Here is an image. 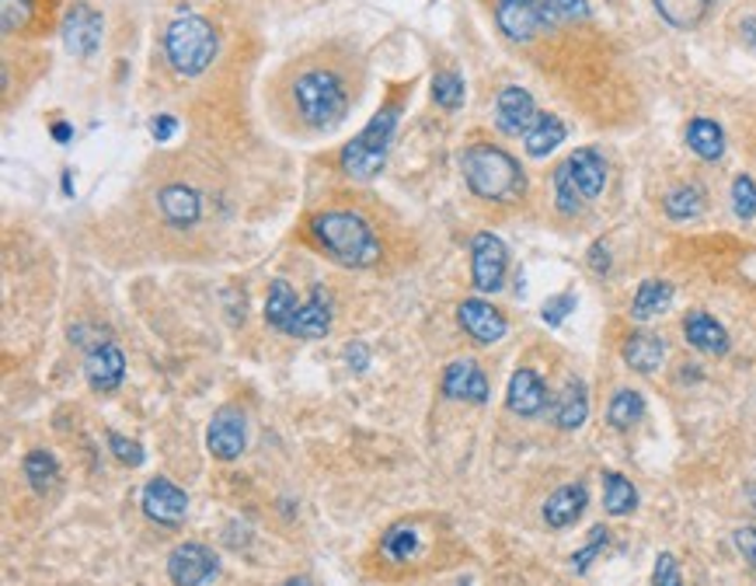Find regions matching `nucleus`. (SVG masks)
Wrapping results in <instances>:
<instances>
[{"label": "nucleus", "instance_id": "obj_1", "mask_svg": "<svg viewBox=\"0 0 756 586\" xmlns=\"http://www.w3.org/2000/svg\"><path fill=\"white\" fill-rule=\"evenodd\" d=\"M352 74L342 60L335 57H307L290 66L287 84H282V102L290 109V123L304 133H328L339 129L352 102H356Z\"/></svg>", "mask_w": 756, "mask_h": 586}, {"label": "nucleus", "instance_id": "obj_2", "mask_svg": "<svg viewBox=\"0 0 756 586\" xmlns=\"http://www.w3.org/2000/svg\"><path fill=\"white\" fill-rule=\"evenodd\" d=\"M311 241L345 270H369L380 262V238L360 210H322L311 216Z\"/></svg>", "mask_w": 756, "mask_h": 586}, {"label": "nucleus", "instance_id": "obj_3", "mask_svg": "<svg viewBox=\"0 0 756 586\" xmlns=\"http://www.w3.org/2000/svg\"><path fill=\"white\" fill-rule=\"evenodd\" d=\"M461 172L467 189L489 203H516L527 192V175L509 150L495 144H475L461 154Z\"/></svg>", "mask_w": 756, "mask_h": 586}, {"label": "nucleus", "instance_id": "obj_4", "mask_svg": "<svg viewBox=\"0 0 756 586\" xmlns=\"http://www.w3.org/2000/svg\"><path fill=\"white\" fill-rule=\"evenodd\" d=\"M265 322L282 335H293V339H325L331 332L328 290L314 287L307 304H297V290L290 283L273 279L268 283V297H265Z\"/></svg>", "mask_w": 756, "mask_h": 586}, {"label": "nucleus", "instance_id": "obj_5", "mask_svg": "<svg viewBox=\"0 0 756 586\" xmlns=\"http://www.w3.org/2000/svg\"><path fill=\"white\" fill-rule=\"evenodd\" d=\"M216 28L203 18V14L192 11H178L164 28V57L172 63V71L181 77H199L210 71V63L216 60Z\"/></svg>", "mask_w": 756, "mask_h": 586}, {"label": "nucleus", "instance_id": "obj_6", "mask_svg": "<svg viewBox=\"0 0 756 586\" xmlns=\"http://www.w3.org/2000/svg\"><path fill=\"white\" fill-rule=\"evenodd\" d=\"M398 120H401V109L398 105H388L380 109L374 120H369V126L360 133V137H352L342 150V172L349 178L356 182H374L383 164H388V154H391V144H394V133H398Z\"/></svg>", "mask_w": 756, "mask_h": 586}, {"label": "nucleus", "instance_id": "obj_7", "mask_svg": "<svg viewBox=\"0 0 756 586\" xmlns=\"http://www.w3.org/2000/svg\"><path fill=\"white\" fill-rule=\"evenodd\" d=\"M509 270V248L492 230H481L470 238V279L481 294H499Z\"/></svg>", "mask_w": 756, "mask_h": 586}, {"label": "nucleus", "instance_id": "obj_8", "mask_svg": "<svg viewBox=\"0 0 756 586\" xmlns=\"http://www.w3.org/2000/svg\"><path fill=\"white\" fill-rule=\"evenodd\" d=\"M216 573H220V559L199 541H185L167 556V576L175 586H206L216 579Z\"/></svg>", "mask_w": 756, "mask_h": 586}, {"label": "nucleus", "instance_id": "obj_9", "mask_svg": "<svg viewBox=\"0 0 756 586\" xmlns=\"http://www.w3.org/2000/svg\"><path fill=\"white\" fill-rule=\"evenodd\" d=\"M63 46L71 49L74 57H91L105 36V18L102 11L91 8L88 0H77V4L63 14Z\"/></svg>", "mask_w": 756, "mask_h": 586}, {"label": "nucleus", "instance_id": "obj_10", "mask_svg": "<svg viewBox=\"0 0 756 586\" xmlns=\"http://www.w3.org/2000/svg\"><path fill=\"white\" fill-rule=\"evenodd\" d=\"M206 447L216 461H238L248 447V419L238 406H224L210 419Z\"/></svg>", "mask_w": 756, "mask_h": 586}, {"label": "nucleus", "instance_id": "obj_11", "mask_svg": "<svg viewBox=\"0 0 756 586\" xmlns=\"http://www.w3.org/2000/svg\"><path fill=\"white\" fill-rule=\"evenodd\" d=\"M143 513L161 527H178L185 524V513H189V496H185L172 478H150L143 499H140Z\"/></svg>", "mask_w": 756, "mask_h": 586}, {"label": "nucleus", "instance_id": "obj_12", "mask_svg": "<svg viewBox=\"0 0 756 586\" xmlns=\"http://www.w3.org/2000/svg\"><path fill=\"white\" fill-rule=\"evenodd\" d=\"M495 25L506 39L513 42H530L541 32H551L554 22L541 8L533 4H519V0H495Z\"/></svg>", "mask_w": 756, "mask_h": 586}, {"label": "nucleus", "instance_id": "obj_13", "mask_svg": "<svg viewBox=\"0 0 756 586\" xmlns=\"http://www.w3.org/2000/svg\"><path fill=\"white\" fill-rule=\"evenodd\" d=\"M541 120L537 102L527 88H502L495 98V129L506 137H527V129Z\"/></svg>", "mask_w": 756, "mask_h": 586}, {"label": "nucleus", "instance_id": "obj_14", "mask_svg": "<svg viewBox=\"0 0 756 586\" xmlns=\"http://www.w3.org/2000/svg\"><path fill=\"white\" fill-rule=\"evenodd\" d=\"M84 377L94 391H115L126 377V357L115 342H94L84 357Z\"/></svg>", "mask_w": 756, "mask_h": 586}, {"label": "nucleus", "instance_id": "obj_15", "mask_svg": "<svg viewBox=\"0 0 756 586\" xmlns=\"http://www.w3.org/2000/svg\"><path fill=\"white\" fill-rule=\"evenodd\" d=\"M443 395L453 401H470V406H484L489 401V377L475 360H453L443 371Z\"/></svg>", "mask_w": 756, "mask_h": 586}, {"label": "nucleus", "instance_id": "obj_16", "mask_svg": "<svg viewBox=\"0 0 756 586\" xmlns=\"http://www.w3.org/2000/svg\"><path fill=\"white\" fill-rule=\"evenodd\" d=\"M457 322L461 328L470 335V339H478V342H499L502 335H506V314H502L499 308H492L489 300H478V297H470L464 300V304L457 308Z\"/></svg>", "mask_w": 756, "mask_h": 586}, {"label": "nucleus", "instance_id": "obj_17", "mask_svg": "<svg viewBox=\"0 0 756 586\" xmlns=\"http://www.w3.org/2000/svg\"><path fill=\"white\" fill-rule=\"evenodd\" d=\"M158 207L172 227H192L203 216V199H199L192 186H185V182H167L158 192Z\"/></svg>", "mask_w": 756, "mask_h": 586}, {"label": "nucleus", "instance_id": "obj_18", "mask_svg": "<svg viewBox=\"0 0 756 586\" xmlns=\"http://www.w3.org/2000/svg\"><path fill=\"white\" fill-rule=\"evenodd\" d=\"M590 507V489H585L582 482H568L562 485V489H554L544 502V524L562 531L568 524H576L582 510Z\"/></svg>", "mask_w": 756, "mask_h": 586}, {"label": "nucleus", "instance_id": "obj_19", "mask_svg": "<svg viewBox=\"0 0 756 586\" xmlns=\"http://www.w3.org/2000/svg\"><path fill=\"white\" fill-rule=\"evenodd\" d=\"M506 406L509 412L516 415H524V419H533V415H541L547 409V388H544V381L537 371H516L513 381H509V391H506Z\"/></svg>", "mask_w": 756, "mask_h": 586}, {"label": "nucleus", "instance_id": "obj_20", "mask_svg": "<svg viewBox=\"0 0 756 586\" xmlns=\"http://www.w3.org/2000/svg\"><path fill=\"white\" fill-rule=\"evenodd\" d=\"M565 167H568V175H572L576 189L585 203L596 199L603 192V186H607V161H603V154H596L593 147L576 150V154L565 161Z\"/></svg>", "mask_w": 756, "mask_h": 586}, {"label": "nucleus", "instance_id": "obj_21", "mask_svg": "<svg viewBox=\"0 0 756 586\" xmlns=\"http://www.w3.org/2000/svg\"><path fill=\"white\" fill-rule=\"evenodd\" d=\"M683 335H686V342H691L694 349H701V353H708V357H726L729 353V332L721 328V322H715L708 311L686 314L683 317Z\"/></svg>", "mask_w": 756, "mask_h": 586}, {"label": "nucleus", "instance_id": "obj_22", "mask_svg": "<svg viewBox=\"0 0 756 586\" xmlns=\"http://www.w3.org/2000/svg\"><path fill=\"white\" fill-rule=\"evenodd\" d=\"M666 360V342L652 332H634L625 342V363L638 374H655Z\"/></svg>", "mask_w": 756, "mask_h": 586}, {"label": "nucleus", "instance_id": "obj_23", "mask_svg": "<svg viewBox=\"0 0 756 586\" xmlns=\"http://www.w3.org/2000/svg\"><path fill=\"white\" fill-rule=\"evenodd\" d=\"M585 419H590V391H585L582 381H568L558 395V406H554V426L579 429Z\"/></svg>", "mask_w": 756, "mask_h": 586}, {"label": "nucleus", "instance_id": "obj_24", "mask_svg": "<svg viewBox=\"0 0 756 586\" xmlns=\"http://www.w3.org/2000/svg\"><path fill=\"white\" fill-rule=\"evenodd\" d=\"M686 147L701 161H721V154H726V133H721L715 120H691L686 123Z\"/></svg>", "mask_w": 756, "mask_h": 586}, {"label": "nucleus", "instance_id": "obj_25", "mask_svg": "<svg viewBox=\"0 0 756 586\" xmlns=\"http://www.w3.org/2000/svg\"><path fill=\"white\" fill-rule=\"evenodd\" d=\"M565 123L558 120V115H541L530 129H527V137H524V150L530 158H547L554 154L562 144H565Z\"/></svg>", "mask_w": 756, "mask_h": 586}, {"label": "nucleus", "instance_id": "obj_26", "mask_svg": "<svg viewBox=\"0 0 756 586\" xmlns=\"http://www.w3.org/2000/svg\"><path fill=\"white\" fill-rule=\"evenodd\" d=\"M669 304H673V287H669L666 279H645L642 287H638L634 300H631V317L645 322V317L663 314Z\"/></svg>", "mask_w": 756, "mask_h": 586}, {"label": "nucleus", "instance_id": "obj_27", "mask_svg": "<svg viewBox=\"0 0 756 586\" xmlns=\"http://www.w3.org/2000/svg\"><path fill=\"white\" fill-rule=\"evenodd\" d=\"M638 507V489L620 472L603 475V510L610 516H628Z\"/></svg>", "mask_w": 756, "mask_h": 586}, {"label": "nucleus", "instance_id": "obj_28", "mask_svg": "<svg viewBox=\"0 0 756 586\" xmlns=\"http://www.w3.org/2000/svg\"><path fill=\"white\" fill-rule=\"evenodd\" d=\"M642 415H645V398L631 388H620L607 406V423L620 433L642 423Z\"/></svg>", "mask_w": 756, "mask_h": 586}, {"label": "nucleus", "instance_id": "obj_29", "mask_svg": "<svg viewBox=\"0 0 756 586\" xmlns=\"http://www.w3.org/2000/svg\"><path fill=\"white\" fill-rule=\"evenodd\" d=\"M711 8V0H655V11L659 18L673 28H694L701 25L704 11Z\"/></svg>", "mask_w": 756, "mask_h": 586}, {"label": "nucleus", "instance_id": "obj_30", "mask_svg": "<svg viewBox=\"0 0 756 586\" xmlns=\"http://www.w3.org/2000/svg\"><path fill=\"white\" fill-rule=\"evenodd\" d=\"M704 189L701 186H677L669 189L666 199H663V210L666 216H673V221H691V216H701L704 213Z\"/></svg>", "mask_w": 756, "mask_h": 586}, {"label": "nucleus", "instance_id": "obj_31", "mask_svg": "<svg viewBox=\"0 0 756 586\" xmlns=\"http://www.w3.org/2000/svg\"><path fill=\"white\" fill-rule=\"evenodd\" d=\"M25 478L28 485L36 493H49V489H56V482H60V464L53 454H46V450H32V454H25Z\"/></svg>", "mask_w": 756, "mask_h": 586}, {"label": "nucleus", "instance_id": "obj_32", "mask_svg": "<svg viewBox=\"0 0 756 586\" xmlns=\"http://www.w3.org/2000/svg\"><path fill=\"white\" fill-rule=\"evenodd\" d=\"M39 18V0H0V25L8 36L28 32V25Z\"/></svg>", "mask_w": 756, "mask_h": 586}, {"label": "nucleus", "instance_id": "obj_33", "mask_svg": "<svg viewBox=\"0 0 756 586\" xmlns=\"http://www.w3.org/2000/svg\"><path fill=\"white\" fill-rule=\"evenodd\" d=\"M464 95H467V88H464V77L457 71H440L432 77V102L440 109H450V112L461 109Z\"/></svg>", "mask_w": 756, "mask_h": 586}, {"label": "nucleus", "instance_id": "obj_34", "mask_svg": "<svg viewBox=\"0 0 756 586\" xmlns=\"http://www.w3.org/2000/svg\"><path fill=\"white\" fill-rule=\"evenodd\" d=\"M415 548H418V531H415V524H398V527H391L388 534H383V541H380V551H383L388 559H394V562L412 559Z\"/></svg>", "mask_w": 756, "mask_h": 586}, {"label": "nucleus", "instance_id": "obj_35", "mask_svg": "<svg viewBox=\"0 0 756 586\" xmlns=\"http://www.w3.org/2000/svg\"><path fill=\"white\" fill-rule=\"evenodd\" d=\"M519 4H533V8H541L554 25L590 18V4H585V0H519Z\"/></svg>", "mask_w": 756, "mask_h": 586}, {"label": "nucleus", "instance_id": "obj_36", "mask_svg": "<svg viewBox=\"0 0 756 586\" xmlns=\"http://www.w3.org/2000/svg\"><path fill=\"white\" fill-rule=\"evenodd\" d=\"M582 203H585V199L579 196L572 175H568V167L558 164V172H554V207H558L565 216H576L582 210Z\"/></svg>", "mask_w": 756, "mask_h": 586}, {"label": "nucleus", "instance_id": "obj_37", "mask_svg": "<svg viewBox=\"0 0 756 586\" xmlns=\"http://www.w3.org/2000/svg\"><path fill=\"white\" fill-rule=\"evenodd\" d=\"M732 210L735 216H743V221L756 216V182L749 175H739L732 182Z\"/></svg>", "mask_w": 756, "mask_h": 586}, {"label": "nucleus", "instance_id": "obj_38", "mask_svg": "<svg viewBox=\"0 0 756 586\" xmlns=\"http://www.w3.org/2000/svg\"><path fill=\"white\" fill-rule=\"evenodd\" d=\"M607 541H610L607 527L596 524V527L590 531V541H585V548H582V551H576V556H572V569H576V573H585V569L593 565V559L600 556V551L607 548Z\"/></svg>", "mask_w": 756, "mask_h": 586}, {"label": "nucleus", "instance_id": "obj_39", "mask_svg": "<svg viewBox=\"0 0 756 586\" xmlns=\"http://www.w3.org/2000/svg\"><path fill=\"white\" fill-rule=\"evenodd\" d=\"M109 450L115 454V461H123V464H133V467H140L147 461L143 454V447L137 440H126L123 433H109Z\"/></svg>", "mask_w": 756, "mask_h": 586}, {"label": "nucleus", "instance_id": "obj_40", "mask_svg": "<svg viewBox=\"0 0 756 586\" xmlns=\"http://www.w3.org/2000/svg\"><path fill=\"white\" fill-rule=\"evenodd\" d=\"M572 311H576V294H558V297H551L547 304L541 308V317H544L547 325H562Z\"/></svg>", "mask_w": 756, "mask_h": 586}, {"label": "nucleus", "instance_id": "obj_41", "mask_svg": "<svg viewBox=\"0 0 756 586\" xmlns=\"http://www.w3.org/2000/svg\"><path fill=\"white\" fill-rule=\"evenodd\" d=\"M652 586H683V576H680V565L673 556H663L655 559V573H652Z\"/></svg>", "mask_w": 756, "mask_h": 586}, {"label": "nucleus", "instance_id": "obj_42", "mask_svg": "<svg viewBox=\"0 0 756 586\" xmlns=\"http://www.w3.org/2000/svg\"><path fill=\"white\" fill-rule=\"evenodd\" d=\"M345 363L352 366L356 374H366V366H369V349L363 342H352L345 346Z\"/></svg>", "mask_w": 756, "mask_h": 586}, {"label": "nucleus", "instance_id": "obj_43", "mask_svg": "<svg viewBox=\"0 0 756 586\" xmlns=\"http://www.w3.org/2000/svg\"><path fill=\"white\" fill-rule=\"evenodd\" d=\"M735 548L743 551V556L749 559V562H756V527H743V531H735Z\"/></svg>", "mask_w": 756, "mask_h": 586}, {"label": "nucleus", "instance_id": "obj_44", "mask_svg": "<svg viewBox=\"0 0 756 586\" xmlns=\"http://www.w3.org/2000/svg\"><path fill=\"white\" fill-rule=\"evenodd\" d=\"M590 265H593V273H610V251L603 241H596L590 248Z\"/></svg>", "mask_w": 756, "mask_h": 586}, {"label": "nucleus", "instance_id": "obj_45", "mask_svg": "<svg viewBox=\"0 0 756 586\" xmlns=\"http://www.w3.org/2000/svg\"><path fill=\"white\" fill-rule=\"evenodd\" d=\"M175 129H178L175 115H158V120H154V140H172Z\"/></svg>", "mask_w": 756, "mask_h": 586}, {"label": "nucleus", "instance_id": "obj_46", "mask_svg": "<svg viewBox=\"0 0 756 586\" xmlns=\"http://www.w3.org/2000/svg\"><path fill=\"white\" fill-rule=\"evenodd\" d=\"M739 36H743V42L749 49H756V18H746L743 25H739Z\"/></svg>", "mask_w": 756, "mask_h": 586}, {"label": "nucleus", "instance_id": "obj_47", "mask_svg": "<svg viewBox=\"0 0 756 586\" xmlns=\"http://www.w3.org/2000/svg\"><path fill=\"white\" fill-rule=\"evenodd\" d=\"M53 137H56L60 144H71V137H74V129H71V126H66V123H56V126H53Z\"/></svg>", "mask_w": 756, "mask_h": 586}, {"label": "nucleus", "instance_id": "obj_48", "mask_svg": "<svg viewBox=\"0 0 756 586\" xmlns=\"http://www.w3.org/2000/svg\"><path fill=\"white\" fill-rule=\"evenodd\" d=\"M282 586H311V579L307 576H293V579H287Z\"/></svg>", "mask_w": 756, "mask_h": 586}, {"label": "nucleus", "instance_id": "obj_49", "mask_svg": "<svg viewBox=\"0 0 756 586\" xmlns=\"http://www.w3.org/2000/svg\"><path fill=\"white\" fill-rule=\"evenodd\" d=\"M457 586H470V579H461V583H457Z\"/></svg>", "mask_w": 756, "mask_h": 586}, {"label": "nucleus", "instance_id": "obj_50", "mask_svg": "<svg viewBox=\"0 0 756 586\" xmlns=\"http://www.w3.org/2000/svg\"><path fill=\"white\" fill-rule=\"evenodd\" d=\"M711 4H718V0H711Z\"/></svg>", "mask_w": 756, "mask_h": 586}]
</instances>
